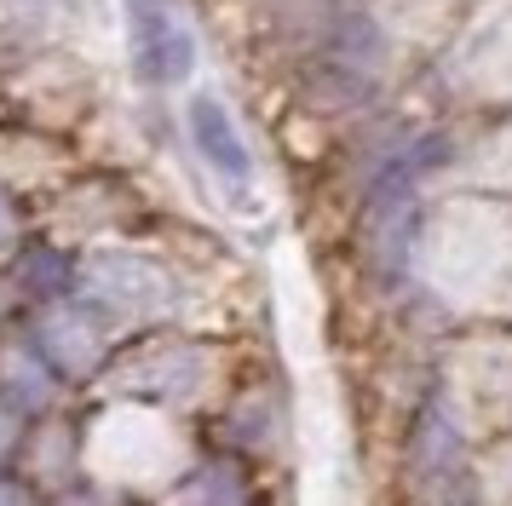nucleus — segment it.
<instances>
[{
  "instance_id": "f257e3e1",
  "label": "nucleus",
  "mask_w": 512,
  "mask_h": 506,
  "mask_svg": "<svg viewBox=\"0 0 512 506\" xmlns=\"http://www.w3.org/2000/svg\"><path fill=\"white\" fill-rule=\"evenodd\" d=\"M127 29H133V64L150 87H173L190 75L196 46L173 0H127Z\"/></svg>"
},
{
  "instance_id": "f03ea898",
  "label": "nucleus",
  "mask_w": 512,
  "mask_h": 506,
  "mask_svg": "<svg viewBox=\"0 0 512 506\" xmlns=\"http://www.w3.org/2000/svg\"><path fill=\"white\" fill-rule=\"evenodd\" d=\"M415 449V478L438 495V489H449V483H461L466 478V466H461V426H455V409H449V397L443 391H432L426 403H420L415 414V437H409Z\"/></svg>"
},
{
  "instance_id": "7ed1b4c3",
  "label": "nucleus",
  "mask_w": 512,
  "mask_h": 506,
  "mask_svg": "<svg viewBox=\"0 0 512 506\" xmlns=\"http://www.w3.org/2000/svg\"><path fill=\"white\" fill-rule=\"evenodd\" d=\"M190 138H196V150L208 156L213 173H225L231 184H248L254 161H248V144H242L231 110H225L219 98H196V104H190Z\"/></svg>"
},
{
  "instance_id": "20e7f679",
  "label": "nucleus",
  "mask_w": 512,
  "mask_h": 506,
  "mask_svg": "<svg viewBox=\"0 0 512 506\" xmlns=\"http://www.w3.org/2000/svg\"><path fill=\"white\" fill-rule=\"evenodd\" d=\"M24 276H29V288H35V294H64V288H70V265H64L58 253H35Z\"/></svg>"
}]
</instances>
